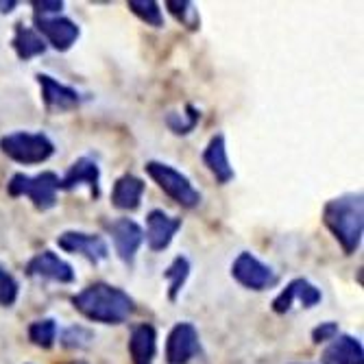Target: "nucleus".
<instances>
[{"label": "nucleus", "mask_w": 364, "mask_h": 364, "mask_svg": "<svg viewBox=\"0 0 364 364\" xmlns=\"http://www.w3.org/2000/svg\"><path fill=\"white\" fill-rule=\"evenodd\" d=\"M59 336V325L55 318H38L28 325V341L40 349H53Z\"/></svg>", "instance_id": "4be33fe9"}, {"label": "nucleus", "mask_w": 364, "mask_h": 364, "mask_svg": "<svg viewBox=\"0 0 364 364\" xmlns=\"http://www.w3.org/2000/svg\"><path fill=\"white\" fill-rule=\"evenodd\" d=\"M18 7V0H0V14H11Z\"/></svg>", "instance_id": "c756f323"}, {"label": "nucleus", "mask_w": 364, "mask_h": 364, "mask_svg": "<svg viewBox=\"0 0 364 364\" xmlns=\"http://www.w3.org/2000/svg\"><path fill=\"white\" fill-rule=\"evenodd\" d=\"M85 186L92 194V198H98L101 196V166H98V161L90 155H83V157H77L70 168L65 171V175L61 177V190H77Z\"/></svg>", "instance_id": "2eb2a0df"}, {"label": "nucleus", "mask_w": 364, "mask_h": 364, "mask_svg": "<svg viewBox=\"0 0 364 364\" xmlns=\"http://www.w3.org/2000/svg\"><path fill=\"white\" fill-rule=\"evenodd\" d=\"M107 234L114 242V251L122 264L134 267L136 255L144 242V229L134 218H116L107 223Z\"/></svg>", "instance_id": "6e6552de"}, {"label": "nucleus", "mask_w": 364, "mask_h": 364, "mask_svg": "<svg viewBox=\"0 0 364 364\" xmlns=\"http://www.w3.org/2000/svg\"><path fill=\"white\" fill-rule=\"evenodd\" d=\"M198 120H201V112H198L194 105H186L183 112H171L166 116V127L175 136H188L196 129Z\"/></svg>", "instance_id": "b1692460"}, {"label": "nucleus", "mask_w": 364, "mask_h": 364, "mask_svg": "<svg viewBox=\"0 0 364 364\" xmlns=\"http://www.w3.org/2000/svg\"><path fill=\"white\" fill-rule=\"evenodd\" d=\"M75 364H85V362H75Z\"/></svg>", "instance_id": "7c9ffc66"}, {"label": "nucleus", "mask_w": 364, "mask_h": 364, "mask_svg": "<svg viewBox=\"0 0 364 364\" xmlns=\"http://www.w3.org/2000/svg\"><path fill=\"white\" fill-rule=\"evenodd\" d=\"M57 247L65 253L85 257L90 264H101L109 257V247L105 238L98 234H87V231H63L57 236Z\"/></svg>", "instance_id": "9d476101"}, {"label": "nucleus", "mask_w": 364, "mask_h": 364, "mask_svg": "<svg viewBox=\"0 0 364 364\" xmlns=\"http://www.w3.org/2000/svg\"><path fill=\"white\" fill-rule=\"evenodd\" d=\"M231 277H234L242 288L253 290V292L271 290L279 282L277 273L269 267V264H264L251 251L238 253V257L234 259V264H231Z\"/></svg>", "instance_id": "423d86ee"}, {"label": "nucleus", "mask_w": 364, "mask_h": 364, "mask_svg": "<svg viewBox=\"0 0 364 364\" xmlns=\"http://www.w3.org/2000/svg\"><path fill=\"white\" fill-rule=\"evenodd\" d=\"M92 343H94V332H92L90 327L79 325V323L63 327L61 332H59V345H61L63 349L83 351V349H87Z\"/></svg>", "instance_id": "5701e85b"}, {"label": "nucleus", "mask_w": 364, "mask_h": 364, "mask_svg": "<svg viewBox=\"0 0 364 364\" xmlns=\"http://www.w3.org/2000/svg\"><path fill=\"white\" fill-rule=\"evenodd\" d=\"M166 7L171 11V16H175L177 22H181L183 26L196 31L201 26V16H198V9L194 7V3L190 0H166Z\"/></svg>", "instance_id": "a878e982"}, {"label": "nucleus", "mask_w": 364, "mask_h": 364, "mask_svg": "<svg viewBox=\"0 0 364 364\" xmlns=\"http://www.w3.org/2000/svg\"><path fill=\"white\" fill-rule=\"evenodd\" d=\"M338 334H341L338 323L325 321V323H321V325H316L312 329V343H316V345H321V343H332Z\"/></svg>", "instance_id": "cd10ccee"}, {"label": "nucleus", "mask_w": 364, "mask_h": 364, "mask_svg": "<svg viewBox=\"0 0 364 364\" xmlns=\"http://www.w3.org/2000/svg\"><path fill=\"white\" fill-rule=\"evenodd\" d=\"M179 229H181L179 216H171L164 210H151L146 214V231H144L146 247L153 253L166 251L173 245Z\"/></svg>", "instance_id": "4468645a"}, {"label": "nucleus", "mask_w": 364, "mask_h": 364, "mask_svg": "<svg viewBox=\"0 0 364 364\" xmlns=\"http://www.w3.org/2000/svg\"><path fill=\"white\" fill-rule=\"evenodd\" d=\"M198 353H201L198 329L188 321L175 323L166 336V351H164L166 364H188Z\"/></svg>", "instance_id": "1a4fd4ad"}, {"label": "nucleus", "mask_w": 364, "mask_h": 364, "mask_svg": "<svg viewBox=\"0 0 364 364\" xmlns=\"http://www.w3.org/2000/svg\"><path fill=\"white\" fill-rule=\"evenodd\" d=\"M129 358L131 364H153L157 355V329L153 323H138L129 334Z\"/></svg>", "instance_id": "dca6fc26"}, {"label": "nucleus", "mask_w": 364, "mask_h": 364, "mask_svg": "<svg viewBox=\"0 0 364 364\" xmlns=\"http://www.w3.org/2000/svg\"><path fill=\"white\" fill-rule=\"evenodd\" d=\"M59 190H61V179L53 171H44L40 175H24L16 173L9 183H7V194L18 198L26 196L38 212H48L59 203Z\"/></svg>", "instance_id": "7ed1b4c3"}, {"label": "nucleus", "mask_w": 364, "mask_h": 364, "mask_svg": "<svg viewBox=\"0 0 364 364\" xmlns=\"http://www.w3.org/2000/svg\"><path fill=\"white\" fill-rule=\"evenodd\" d=\"M73 308L92 323L120 325L136 312V301L118 286L94 282L73 296Z\"/></svg>", "instance_id": "f257e3e1"}, {"label": "nucleus", "mask_w": 364, "mask_h": 364, "mask_svg": "<svg viewBox=\"0 0 364 364\" xmlns=\"http://www.w3.org/2000/svg\"><path fill=\"white\" fill-rule=\"evenodd\" d=\"M36 79H38V85L42 92V101H44L48 112H70L83 103L81 92L57 81L55 77H50L46 73H38Z\"/></svg>", "instance_id": "ddd939ff"}, {"label": "nucleus", "mask_w": 364, "mask_h": 364, "mask_svg": "<svg viewBox=\"0 0 364 364\" xmlns=\"http://www.w3.org/2000/svg\"><path fill=\"white\" fill-rule=\"evenodd\" d=\"M33 24H36V31L42 36L46 46L50 44L59 53L70 50L81 38L79 24L65 16H36Z\"/></svg>", "instance_id": "0eeeda50"}, {"label": "nucleus", "mask_w": 364, "mask_h": 364, "mask_svg": "<svg viewBox=\"0 0 364 364\" xmlns=\"http://www.w3.org/2000/svg\"><path fill=\"white\" fill-rule=\"evenodd\" d=\"M31 5L36 7V16H59L63 0H33Z\"/></svg>", "instance_id": "c85d7f7f"}, {"label": "nucleus", "mask_w": 364, "mask_h": 364, "mask_svg": "<svg viewBox=\"0 0 364 364\" xmlns=\"http://www.w3.org/2000/svg\"><path fill=\"white\" fill-rule=\"evenodd\" d=\"M323 225L341 245L345 255H353L364 236V196L362 192H347L323 205Z\"/></svg>", "instance_id": "f03ea898"}, {"label": "nucleus", "mask_w": 364, "mask_h": 364, "mask_svg": "<svg viewBox=\"0 0 364 364\" xmlns=\"http://www.w3.org/2000/svg\"><path fill=\"white\" fill-rule=\"evenodd\" d=\"M144 171L146 175L157 183V188L168 194L175 203H179L181 208L186 210H194L196 205H201V192H198L190 177L183 175L181 171H177L175 166L166 161H157V159H151L144 164Z\"/></svg>", "instance_id": "39448f33"}, {"label": "nucleus", "mask_w": 364, "mask_h": 364, "mask_svg": "<svg viewBox=\"0 0 364 364\" xmlns=\"http://www.w3.org/2000/svg\"><path fill=\"white\" fill-rule=\"evenodd\" d=\"M323 299V292L306 277H296L292 282L286 284V288H282V292L273 299V312L275 314H286L292 310L294 304H299L301 308L310 310L314 306H318Z\"/></svg>", "instance_id": "f8f14e48"}, {"label": "nucleus", "mask_w": 364, "mask_h": 364, "mask_svg": "<svg viewBox=\"0 0 364 364\" xmlns=\"http://www.w3.org/2000/svg\"><path fill=\"white\" fill-rule=\"evenodd\" d=\"M24 271L28 277H40V279L55 282V284H75L77 279V273L70 264L50 249H44L33 255L26 262Z\"/></svg>", "instance_id": "9b49d317"}, {"label": "nucleus", "mask_w": 364, "mask_h": 364, "mask_svg": "<svg viewBox=\"0 0 364 364\" xmlns=\"http://www.w3.org/2000/svg\"><path fill=\"white\" fill-rule=\"evenodd\" d=\"M11 46H14L18 59H22V61H31V59H36L46 53V42L42 40V36L36 28L26 26L24 22H18L14 26Z\"/></svg>", "instance_id": "aec40b11"}, {"label": "nucleus", "mask_w": 364, "mask_h": 364, "mask_svg": "<svg viewBox=\"0 0 364 364\" xmlns=\"http://www.w3.org/2000/svg\"><path fill=\"white\" fill-rule=\"evenodd\" d=\"M203 164L218 183L225 186L229 181H234L236 173H234V166H231V161H229L227 140L223 134H216L210 138L208 146L203 149Z\"/></svg>", "instance_id": "f3484780"}, {"label": "nucleus", "mask_w": 364, "mask_h": 364, "mask_svg": "<svg viewBox=\"0 0 364 364\" xmlns=\"http://www.w3.org/2000/svg\"><path fill=\"white\" fill-rule=\"evenodd\" d=\"M18 294H20L18 279L5 264H0V308H11L18 301Z\"/></svg>", "instance_id": "bb28decb"}, {"label": "nucleus", "mask_w": 364, "mask_h": 364, "mask_svg": "<svg viewBox=\"0 0 364 364\" xmlns=\"http://www.w3.org/2000/svg\"><path fill=\"white\" fill-rule=\"evenodd\" d=\"M190 259L186 255H177L171 264H168V269L164 271V279L168 282V301L175 304L179 299V294L190 277Z\"/></svg>", "instance_id": "412c9836"}, {"label": "nucleus", "mask_w": 364, "mask_h": 364, "mask_svg": "<svg viewBox=\"0 0 364 364\" xmlns=\"http://www.w3.org/2000/svg\"><path fill=\"white\" fill-rule=\"evenodd\" d=\"M127 7L136 18H140L146 26H153V28L164 26V14L159 9V3H155V0H129Z\"/></svg>", "instance_id": "393cba45"}, {"label": "nucleus", "mask_w": 364, "mask_h": 364, "mask_svg": "<svg viewBox=\"0 0 364 364\" xmlns=\"http://www.w3.org/2000/svg\"><path fill=\"white\" fill-rule=\"evenodd\" d=\"M0 151L22 166H38L55 155V144L42 131H14L0 138Z\"/></svg>", "instance_id": "20e7f679"}, {"label": "nucleus", "mask_w": 364, "mask_h": 364, "mask_svg": "<svg viewBox=\"0 0 364 364\" xmlns=\"http://www.w3.org/2000/svg\"><path fill=\"white\" fill-rule=\"evenodd\" d=\"M323 364H364V347L360 338L338 334L321 353Z\"/></svg>", "instance_id": "6ab92c4d"}, {"label": "nucleus", "mask_w": 364, "mask_h": 364, "mask_svg": "<svg viewBox=\"0 0 364 364\" xmlns=\"http://www.w3.org/2000/svg\"><path fill=\"white\" fill-rule=\"evenodd\" d=\"M146 183L136 177V175H122L114 181L112 188V205L120 212H136L142 205V196H144Z\"/></svg>", "instance_id": "a211bd4d"}]
</instances>
